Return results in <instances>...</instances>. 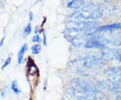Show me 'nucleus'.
I'll list each match as a JSON object with an SVG mask.
<instances>
[{"instance_id": "1", "label": "nucleus", "mask_w": 121, "mask_h": 100, "mask_svg": "<svg viewBox=\"0 0 121 100\" xmlns=\"http://www.w3.org/2000/svg\"><path fill=\"white\" fill-rule=\"evenodd\" d=\"M78 62H81L83 67L89 68V69L95 67L96 65L100 64V61L96 60L95 58H84L79 59Z\"/></svg>"}, {"instance_id": "2", "label": "nucleus", "mask_w": 121, "mask_h": 100, "mask_svg": "<svg viewBox=\"0 0 121 100\" xmlns=\"http://www.w3.org/2000/svg\"><path fill=\"white\" fill-rule=\"evenodd\" d=\"M84 5V1L83 0H72L67 4V8L71 9H79Z\"/></svg>"}, {"instance_id": "3", "label": "nucleus", "mask_w": 121, "mask_h": 100, "mask_svg": "<svg viewBox=\"0 0 121 100\" xmlns=\"http://www.w3.org/2000/svg\"><path fill=\"white\" fill-rule=\"evenodd\" d=\"M69 40L71 43L76 47H81L84 46L85 42L82 37H69Z\"/></svg>"}, {"instance_id": "4", "label": "nucleus", "mask_w": 121, "mask_h": 100, "mask_svg": "<svg viewBox=\"0 0 121 100\" xmlns=\"http://www.w3.org/2000/svg\"><path fill=\"white\" fill-rule=\"evenodd\" d=\"M27 50H28V45H27V44H24L20 49L18 54H17V62L19 65L22 63L23 60H24V55Z\"/></svg>"}, {"instance_id": "5", "label": "nucleus", "mask_w": 121, "mask_h": 100, "mask_svg": "<svg viewBox=\"0 0 121 100\" xmlns=\"http://www.w3.org/2000/svg\"><path fill=\"white\" fill-rule=\"evenodd\" d=\"M11 88H12V91H13V93H14L15 94H16V95H18L19 93H21V90H20V89L18 88V87H17V83L16 80L13 81V82H12Z\"/></svg>"}, {"instance_id": "6", "label": "nucleus", "mask_w": 121, "mask_h": 100, "mask_svg": "<svg viewBox=\"0 0 121 100\" xmlns=\"http://www.w3.org/2000/svg\"><path fill=\"white\" fill-rule=\"evenodd\" d=\"M31 50L33 54H38L41 51V46L40 44H35L31 48Z\"/></svg>"}, {"instance_id": "7", "label": "nucleus", "mask_w": 121, "mask_h": 100, "mask_svg": "<svg viewBox=\"0 0 121 100\" xmlns=\"http://www.w3.org/2000/svg\"><path fill=\"white\" fill-rule=\"evenodd\" d=\"M31 32H32V26H31V24L28 23V25L26 26L24 31V36H27L28 35H30L31 34Z\"/></svg>"}, {"instance_id": "8", "label": "nucleus", "mask_w": 121, "mask_h": 100, "mask_svg": "<svg viewBox=\"0 0 121 100\" xmlns=\"http://www.w3.org/2000/svg\"><path fill=\"white\" fill-rule=\"evenodd\" d=\"M11 61H12V58L9 57L8 58L5 60V61L4 62V65L2 66V69H4L5 67H7L11 63Z\"/></svg>"}, {"instance_id": "9", "label": "nucleus", "mask_w": 121, "mask_h": 100, "mask_svg": "<svg viewBox=\"0 0 121 100\" xmlns=\"http://www.w3.org/2000/svg\"><path fill=\"white\" fill-rule=\"evenodd\" d=\"M32 40L33 42H42L41 38H40V36H39V34L35 35V36H33Z\"/></svg>"}, {"instance_id": "10", "label": "nucleus", "mask_w": 121, "mask_h": 100, "mask_svg": "<svg viewBox=\"0 0 121 100\" xmlns=\"http://www.w3.org/2000/svg\"><path fill=\"white\" fill-rule=\"evenodd\" d=\"M43 43L44 46H47V36L45 34L44 31L43 32Z\"/></svg>"}, {"instance_id": "11", "label": "nucleus", "mask_w": 121, "mask_h": 100, "mask_svg": "<svg viewBox=\"0 0 121 100\" xmlns=\"http://www.w3.org/2000/svg\"><path fill=\"white\" fill-rule=\"evenodd\" d=\"M29 18H30V21H32L33 19H34V15H33V13H32V12H30V14H29Z\"/></svg>"}, {"instance_id": "12", "label": "nucleus", "mask_w": 121, "mask_h": 100, "mask_svg": "<svg viewBox=\"0 0 121 100\" xmlns=\"http://www.w3.org/2000/svg\"><path fill=\"white\" fill-rule=\"evenodd\" d=\"M4 40H5V37H4V38H1V40H0V47H1V46L4 45Z\"/></svg>"}, {"instance_id": "13", "label": "nucleus", "mask_w": 121, "mask_h": 100, "mask_svg": "<svg viewBox=\"0 0 121 100\" xmlns=\"http://www.w3.org/2000/svg\"><path fill=\"white\" fill-rule=\"evenodd\" d=\"M38 1H42L43 0H38Z\"/></svg>"}]
</instances>
